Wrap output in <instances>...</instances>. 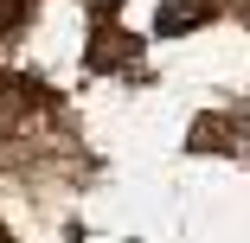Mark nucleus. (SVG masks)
<instances>
[{"label": "nucleus", "instance_id": "f03ea898", "mask_svg": "<svg viewBox=\"0 0 250 243\" xmlns=\"http://www.w3.org/2000/svg\"><path fill=\"white\" fill-rule=\"evenodd\" d=\"M26 109H39V90L26 77H0V134H13L26 122Z\"/></svg>", "mask_w": 250, "mask_h": 243}, {"label": "nucleus", "instance_id": "7ed1b4c3", "mask_svg": "<svg viewBox=\"0 0 250 243\" xmlns=\"http://www.w3.org/2000/svg\"><path fill=\"white\" fill-rule=\"evenodd\" d=\"M218 13V0H167V7H161V19H154V32H192V26H206Z\"/></svg>", "mask_w": 250, "mask_h": 243}, {"label": "nucleus", "instance_id": "20e7f679", "mask_svg": "<svg viewBox=\"0 0 250 243\" xmlns=\"http://www.w3.org/2000/svg\"><path fill=\"white\" fill-rule=\"evenodd\" d=\"M7 26H20V0H0V32Z\"/></svg>", "mask_w": 250, "mask_h": 243}, {"label": "nucleus", "instance_id": "f257e3e1", "mask_svg": "<svg viewBox=\"0 0 250 243\" xmlns=\"http://www.w3.org/2000/svg\"><path fill=\"white\" fill-rule=\"evenodd\" d=\"M135 52H141V45L103 19V26H96V38H90V52H83V64H90V71H122V64H135Z\"/></svg>", "mask_w": 250, "mask_h": 243}, {"label": "nucleus", "instance_id": "39448f33", "mask_svg": "<svg viewBox=\"0 0 250 243\" xmlns=\"http://www.w3.org/2000/svg\"><path fill=\"white\" fill-rule=\"evenodd\" d=\"M0 243H13V237H7V230H0Z\"/></svg>", "mask_w": 250, "mask_h": 243}]
</instances>
